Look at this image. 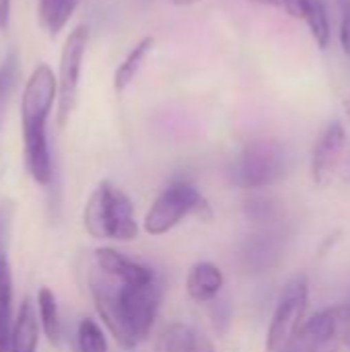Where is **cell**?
Listing matches in <instances>:
<instances>
[{
  "label": "cell",
  "mask_w": 350,
  "mask_h": 352,
  "mask_svg": "<svg viewBox=\"0 0 350 352\" xmlns=\"http://www.w3.org/2000/svg\"><path fill=\"white\" fill-rule=\"evenodd\" d=\"M91 295L113 340L124 349H136L155 326L163 287L157 278L146 285H122L101 274L91 280Z\"/></svg>",
  "instance_id": "1"
},
{
  "label": "cell",
  "mask_w": 350,
  "mask_h": 352,
  "mask_svg": "<svg viewBox=\"0 0 350 352\" xmlns=\"http://www.w3.org/2000/svg\"><path fill=\"white\" fill-rule=\"evenodd\" d=\"M169 2L175 4V6H192V4H198L202 0H169Z\"/></svg>",
  "instance_id": "28"
},
{
  "label": "cell",
  "mask_w": 350,
  "mask_h": 352,
  "mask_svg": "<svg viewBox=\"0 0 350 352\" xmlns=\"http://www.w3.org/2000/svg\"><path fill=\"white\" fill-rule=\"evenodd\" d=\"M93 256L99 272L122 285H146L157 278L149 266L126 258L113 248H97Z\"/></svg>",
  "instance_id": "10"
},
{
  "label": "cell",
  "mask_w": 350,
  "mask_h": 352,
  "mask_svg": "<svg viewBox=\"0 0 350 352\" xmlns=\"http://www.w3.org/2000/svg\"><path fill=\"white\" fill-rule=\"evenodd\" d=\"M281 260V239L272 231L250 235L241 248V264L248 272H268Z\"/></svg>",
  "instance_id": "11"
},
{
  "label": "cell",
  "mask_w": 350,
  "mask_h": 352,
  "mask_svg": "<svg viewBox=\"0 0 350 352\" xmlns=\"http://www.w3.org/2000/svg\"><path fill=\"white\" fill-rule=\"evenodd\" d=\"M157 352H215L212 344L188 324H169L159 340Z\"/></svg>",
  "instance_id": "14"
},
{
  "label": "cell",
  "mask_w": 350,
  "mask_h": 352,
  "mask_svg": "<svg viewBox=\"0 0 350 352\" xmlns=\"http://www.w3.org/2000/svg\"><path fill=\"white\" fill-rule=\"evenodd\" d=\"M303 21L307 23L309 33H311L314 41L318 43V47L326 50L330 45V37H332V27H330V19H328L326 0H307Z\"/></svg>",
  "instance_id": "19"
},
{
  "label": "cell",
  "mask_w": 350,
  "mask_h": 352,
  "mask_svg": "<svg viewBox=\"0 0 350 352\" xmlns=\"http://www.w3.org/2000/svg\"><path fill=\"white\" fill-rule=\"evenodd\" d=\"M89 27L76 25L62 47L60 54V74H58V126L64 128L76 107L78 80L83 72V60L89 45Z\"/></svg>",
  "instance_id": "7"
},
{
  "label": "cell",
  "mask_w": 350,
  "mask_h": 352,
  "mask_svg": "<svg viewBox=\"0 0 350 352\" xmlns=\"http://www.w3.org/2000/svg\"><path fill=\"white\" fill-rule=\"evenodd\" d=\"M10 4H12V0H0V29H6L8 27Z\"/></svg>",
  "instance_id": "24"
},
{
  "label": "cell",
  "mask_w": 350,
  "mask_h": 352,
  "mask_svg": "<svg viewBox=\"0 0 350 352\" xmlns=\"http://www.w3.org/2000/svg\"><path fill=\"white\" fill-rule=\"evenodd\" d=\"M347 144H349V138H347V130H344V124L340 120H334L330 122L316 146H314V153H311V179L316 186L320 188H326L332 177L340 171L342 167V161L347 157Z\"/></svg>",
  "instance_id": "8"
},
{
  "label": "cell",
  "mask_w": 350,
  "mask_h": 352,
  "mask_svg": "<svg viewBox=\"0 0 350 352\" xmlns=\"http://www.w3.org/2000/svg\"><path fill=\"white\" fill-rule=\"evenodd\" d=\"M225 287V276L221 268L212 262H196L186 278L188 297L194 303H210L215 301Z\"/></svg>",
  "instance_id": "12"
},
{
  "label": "cell",
  "mask_w": 350,
  "mask_h": 352,
  "mask_svg": "<svg viewBox=\"0 0 350 352\" xmlns=\"http://www.w3.org/2000/svg\"><path fill=\"white\" fill-rule=\"evenodd\" d=\"M340 175H342V179H344V182H350V153L344 157V161H342Z\"/></svg>",
  "instance_id": "25"
},
{
  "label": "cell",
  "mask_w": 350,
  "mask_h": 352,
  "mask_svg": "<svg viewBox=\"0 0 350 352\" xmlns=\"http://www.w3.org/2000/svg\"><path fill=\"white\" fill-rule=\"evenodd\" d=\"M8 352H12V351H8Z\"/></svg>",
  "instance_id": "30"
},
{
  "label": "cell",
  "mask_w": 350,
  "mask_h": 352,
  "mask_svg": "<svg viewBox=\"0 0 350 352\" xmlns=\"http://www.w3.org/2000/svg\"><path fill=\"white\" fill-rule=\"evenodd\" d=\"M12 324V270L8 262L0 258V352L10 351Z\"/></svg>",
  "instance_id": "16"
},
{
  "label": "cell",
  "mask_w": 350,
  "mask_h": 352,
  "mask_svg": "<svg viewBox=\"0 0 350 352\" xmlns=\"http://www.w3.org/2000/svg\"><path fill=\"white\" fill-rule=\"evenodd\" d=\"M250 2H256V4H262V6H274V8H283V0H250Z\"/></svg>",
  "instance_id": "27"
},
{
  "label": "cell",
  "mask_w": 350,
  "mask_h": 352,
  "mask_svg": "<svg viewBox=\"0 0 350 352\" xmlns=\"http://www.w3.org/2000/svg\"><path fill=\"white\" fill-rule=\"evenodd\" d=\"M80 2L83 0H39L37 14L41 27L50 35H58L66 27V23L70 21Z\"/></svg>",
  "instance_id": "17"
},
{
  "label": "cell",
  "mask_w": 350,
  "mask_h": 352,
  "mask_svg": "<svg viewBox=\"0 0 350 352\" xmlns=\"http://www.w3.org/2000/svg\"><path fill=\"white\" fill-rule=\"evenodd\" d=\"M58 99V78L47 64L35 66L29 74L23 97H21V128H23V151L25 165L35 184L47 186L54 175L50 140H47V118Z\"/></svg>",
  "instance_id": "2"
},
{
  "label": "cell",
  "mask_w": 350,
  "mask_h": 352,
  "mask_svg": "<svg viewBox=\"0 0 350 352\" xmlns=\"http://www.w3.org/2000/svg\"><path fill=\"white\" fill-rule=\"evenodd\" d=\"M76 344H78V352H109L103 328L91 318H83L78 322Z\"/></svg>",
  "instance_id": "20"
},
{
  "label": "cell",
  "mask_w": 350,
  "mask_h": 352,
  "mask_svg": "<svg viewBox=\"0 0 350 352\" xmlns=\"http://www.w3.org/2000/svg\"><path fill=\"white\" fill-rule=\"evenodd\" d=\"M153 47H155V37L146 35L128 52V56L122 60V64L116 68V74H113V89L118 93H124L132 85V80L140 72V68H142L146 56L153 52Z\"/></svg>",
  "instance_id": "15"
},
{
  "label": "cell",
  "mask_w": 350,
  "mask_h": 352,
  "mask_svg": "<svg viewBox=\"0 0 350 352\" xmlns=\"http://www.w3.org/2000/svg\"><path fill=\"white\" fill-rule=\"evenodd\" d=\"M19 56L17 52H8L4 56V60L0 62V126H2V120H4V111H6V105H8V99L19 82Z\"/></svg>",
  "instance_id": "21"
},
{
  "label": "cell",
  "mask_w": 350,
  "mask_h": 352,
  "mask_svg": "<svg viewBox=\"0 0 350 352\" xmlns=\"http://www.w3.org/2000/svg\"><path fill=\"white\" fill-rule=\"evenodd\" d=\"M342 307V320H340V338L344 342V346L350 351V299L340 305Z\"/></svg>",
  "instance_id": "23"
},
{
  "label": "cell",
  "mask_w": 350,
  "mask_h": 352,
  "mask_svg": "<svg viewBox=\"0 0 350 352\" xmlns=\"http://www.w3.org/2000/svg\"><path fill=\"white\" fill-rule=\"evenodd\" d=\"M342 307H326L305 320L291 352H318L330 346L340 336Z\"/></svg>",
  "instance_id": "9"
},
{
  "label": "cell",
  "mask_w": 350,
  "mask_h": 352,
  "mask_svg": "<svg viewBox=\"0 0 350 352\" xmlns=\"http://www.w3.org/2000/svg\"><path fill=\"white\" fill-rule=\"evenodd\" d=\"M289 155L285 144L274 138L248 142L231 167V182L241 190H262L285 177Z\"/></svg>",
  "instance_id": "5"
},
{
  "label": "cell",
  "mask_w": 350,
  "mask_h": 352,
  "mask_svg": "<svg viewBox=\"0 0 350 352\" xmlns=\"http://www.w3.org/2000/svg\"><path fill=\"white\" fill-rule=\"evenodd\" d=\"M344 113H347L350 124V95H347V99H344Z\"/></svg>",
  "instance_id": "29"
},
{
  "label": "cell",
  "mask_w": 350,
  "mask_h": 352,
  "mask_svg": "<svg viewBox=\"0 0 350 352\" xmlns=\"http://www.w3.org/2000/svg\"><path fill=\"white\" fill-rule=\"evenodd\" d=\"M188 217H196L204 223H210L212 208L194 184L186 179H177V182H171L155 198V202L144 214L142 229L144 233L153 237H161L173 231Z\"/></svg>",
  "instance_id": "4"
},
{
  "label": "cell",
  "mask_w": 350,
  "mask_h": 352,
  "mask_svg": "<svg viewBox=\"0 0 350 352\" xmlns=\"http://www.w3.org/2000/svg\"><path fill=\"white\" fill-rule=\"evenodd\" d=\"M85 231L95 239L132 241L138 237V223L130 198L111 182H101L89 196L83 210Z\"/></svg>",
  "instance_id": "3"
},
{
  "label": "cell",
  "mask_w": 350,
  "mask_h": 352,
  "mask_svg": "<svg viewBox=\"0 0 350 352\" xmlns=\"http://www.w3.org/2000/svg\"><path fill=\"white\" fill-rule=\"evenodd\" d=\"M37 316H39V324L43 330V336L52 342L58 344L60 342V314H58V301L52 289L41 287L37 291Z\"/></svg>",
  "instance_id": "18"
},
{
  "label": "cell",
  "mask_w": 350,
  "mask_h": 352,
  "mask_svg": "<svg viewBox=\"0 0 350 352\" xmlns=\"http://www.w3.org/2000/svg\"><path fill=\"white\" fill-rule=\"evenodd\" d=\"M309 305V285L305 276H295L283 289L266 332V352H291L305 324Z\"/></svg>",
  "instance_id": "6"
},
{
  "label": "cell",
  "mask_w": 350,
  "mask_h": 352,
  "mask_svg": "<svg viewBox=\"0 0 350 352\" xmlns=\"http://www.w3.org/2000/svg\"><path fill=\"white\" fill-rule=\"evenodd\" d=\"M336 6H338V10H340V16H349L350 0H336Z\"/></svg>",
  "instance_id": "26"
},
{
  "label": "cell",
  "mask_w": 350,
  "mask_h": 352,
  "mask_svg": "<svg viewBox=\"0 0 350 352\" xmlns=\"http://www.w3.org/2000/svg\"><path fill=\"white\" fill-rule=\"evenodd\" d=\"M338 37H340V47H342L344 56L350 60V14L349 16H340V31H338Z\"/></svg>",
  "instance_id": "22"
},
{
  "label": "cell",
  "mask_w": 350,
  "mask_h": 352,
  "mask_svg": "<svg viewBox=\"0 0 350 352\" xmlns=\"http://www.w3.org/2000/svg\"><path fill=\"white\" fill-rule=\"evenodd\" d=\"M39 316L29 299H25L17 311L12 332H10V351L35 352L39 344Z\"/></svg>",
  "instance_id": "13"
}]
</instances>
